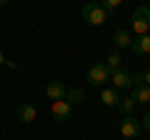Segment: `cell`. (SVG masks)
Listing matches in <instances>:
<instances>
[{
  "label": "cell",
  "instance_id": "1",
  "mask_svg": "<svg viewBox=\"0 0 150 140\" xmlns=\"http://www.w3.org/2000/svg\"><path fill=\"white\" fill-rule=\"evenodd\" d=\"M83 20H85L88 25L100 28V25H105V23L110 20V13H108L100 3H85V5H83Z\"/></svg>",
  "mask_w": 150,
  "mask_h": 140
},
{
  "label": "cell",
  "instance_id": "2",
  "mask_svg": "<svg viewBox=\"0 0 150 140\" xmlns=\"http://www.w3.org/2000/svg\"><path fill=\"white\" fill-rule=\"evenodd\" d=\"M130 28H133L135 38H138V35H148V30H150V8L148 5L135 8L133 18H130Z\"/></svg>",
  "mask_w": 150,
  "mask_h": 140
},
{
  "label": "cell",
  "instance_id": "3",
  "mask_svg": "<svg viewBox=\"0 0 150 140\" xmlns=\"http://www.w3.org/2000/svg\"><path fill=\"white\" fill-rule=\"evenodd\" d=\"M110 75H112V70L108 68L105 63H95L90 70H88V83H90L93 88H103L108 80H110Z\"/></svg>",
  "mask_w": 150,
  "mask_h": 140
},
{
  "label": "cell",
  "instance_id": "4",
  "mask_svg": "<svg viewBox=\"0 0 150 140\" xmlns=\"http://www.w3.org/2000/svg\"><path fill=\"white\" fill-rule=\"evenodd\" d=\"M110 80H112V88H115V90H128V88L133 90V85H135V80H133V73H128V70H123V68L112 70Z\"/></svg>",
  "mask_w": 150,
  "mask_h": 140
},
{
  "label": "cell",
  "instance_id": "5",
  "mask_svg": "<svg viewBox=\"0 0 150 140\" xmlns=\"http://www.w3.org/2000/svg\"><path fill=\"white\" fill-rule=\"evenodd\" d=\"M50 113H53V118L58 120V123H68V120L73 118V105H70L68 100H53Z\"/></svg>",
  "mask_w": 150,
  "mask_h": 140
},
{
  "label": "cell",
  "instance_id": "6",
  "mask_svg": "<svg viewBox=\"0 0 150 140\" xmlns=\"http://www.w3.org/2000/svg\"><path fill=\"white\" fill-rule=\"evenodd\" d=\"M140 130H143L140 120H135L133 115H123V120H120V135L123 138H138Z\"/></svg>",
  "mask_w": 150,
  "mask_h": 140
},
{
  "label": "cell",
  "instance_id": "7",
  "mask_svg": "<svg viewBox=\"0 0 150 140\" xmlns=\"http://www.w3.org/2000/svg\"><path fill=\"white\" fill-rule=\"evenodd\" d=\"M65 93H68V88L60 80H50L48 85H45V95H48L50 100H65Z\"/></svg>",
  "mask_w": 150,
  "mask_h": 140
},
{
  "label": "cell",
  "instance_id": "8",
  "mask_svg": "<svg viewBox=\"0 0 150 140\" xmlns=\"http://www.w3.org/2000/svg\"><path fill=\"white\" fill-rule=\"evenodd\" d=\"M130 50L135 55H150V35H138L130 43Z\"/></svg>",
  "mask_w": 150,
  "mask_h": 140
},
{
  "label": "cell",
  "instance_id": "9",
  "mask_svg": "<svg viewBox=\"0 0 150 140\" xmlns=\"http://www.w3.org/2000/svg\"><path fill=\"white\" fill-rule=\"evenodd\" d=\"M35 115H38V108L33 103H23L20 108H18V120H20V123H33Z\"/></svg>",
  "mask_w": 150,
  "mask_h": 140
},
{
  "label": "cell",
  "instance_id": "10",
  "mask_svg": "<svg viewBox=\"0 0 150 140\" xmlns=\"http://www.w3.org/2000/svg\"><path fill=\"white\" fill-rule=\"evenodd\" d=\"M133 98L135 103H150V88L145 85V83H135L133 85Z\"/></svg>",
  "mask_w": 150,
  "mask_h": 140
},
{
  "label": "cell",
  "instance_id": "11",
  "mask_svg": "<svg viewBox=\"0 0 150 140\" xmlns=\"http://www.w3.org/2000/svg\"><path fill=\"white\" fill-rule=\"evenodd\" d=\"M100 100L105 103L108 108H115L120 103V93L115 90V88H103V93H100Z\"/></svg>",
  "mask_w": 150,
  "mask_h": 140
},
{
  "label": "cell",
  "instance_id": "12",
  "mask_svg": "<svg viewBox=\"0 0 150 140\" xmlns=\"http://www.w3.org/2000/svg\"><path fill=\"white\" fill-rule=\"evenodd\" d=\"M112 40H115V48H130V43H133V35H130V30H115Z\"/></svg>",
  "mask_w": 150,
  "mask_h": 140
},
{
  "label": "cell",
  "instance_id": "13",
  "mask_svg": "<svg viewBox=\"0 0 150 140\" xmlns=\"http://www.w3.org/2000/svg\"><path fill=\"white\" fill-rule=\"evenodd\" d=\"M65 100H68L70 105H80V103L85 100V93H83V88H68V93H65Z\"/></svg>",
  "mask_w": 150,
  "mask_h": 140
},
{
  "label": "cell",
  "instance_id": "14",
  "mask_svg": "<svg viewBox=\"0 0 150 140\" xmlns=\"http://www.w3.org/2000/svg\"><path fill=\"white\" fill-rule=\"evenodd\" d=\"M135 105H138V103H135L133 98H120V103H118V108H120V113H123V115H130Z\"/></svg>",
  "mask_w": 150,
  "mask_h": 140
},
{
  "label": "cell",
  "instance_id": "15",
  "mask_svg": "<svg viewBox=\"0 0 150 140\" xmlns=\"http://www.w3.org/2000/svg\"><path fill=\"white\" fill-rule=\"evenodd\" d=\"M108 68L110 70H118L120 68V55H118V50H110V53H108Z\"/></svg>",
  "mask_w": 150,
  "mask_h": 140
},
{
  "label": "cell",
  "instance_id": "16",
  "mask_svg": "<svg viewBox=\"0 0 150 140\" xmlns=\"http://www.w3.org/2000/svg\"><path fill=\"white\" fill-rule=\"evenodd\" d=\"M100 5L105 8L108 13H115V10H118L120 5H123V0H100Z\"/></svg>",
  "mask_w": 150,
  "mask_h": 140
},
{
  "label": "cell",
  "instance_id": "17",
  "mask_svg": "<svg viewBox=\"0 0 150 140\" xmlns=\"http://www.w3.org/2000/svg\"><path fill=\"white\" fill-rule=\"evenodd\" d=\"M140 125H143V130H148V133H150V110H148V113L143 115V120H140Z\"/></svg>",
  "mask_w": 150,
  "mask_h": 140
},
{
  "label": "cell",
  "instance_id": "18",
  "mask_svg": "<svg viewBox=\"0 0 150 140\" xmlns=\"http://www.w3.org/2000/svg\"><path fill=\"white\" fill-rule=\"evenodd\" d=\"M143 83H145V85L150 88V68H148V70H145V73H143Z\"/></svg>",
  "mask_w": 150,
  "mask_h": 140
},
{
  "label": "cell",
  "instance_id": "19",
  "mask_svg": "<svg viewBox=\"0 0 150 140\" xmlns=\"http://www.w3.org/2000/svg\"><path fill=\"white\" fill-rule=\"evenodd\" d=\"M0 5H8V0H0Z\"/></svg>",
  "mask_w": 150,
  "mask_h": 140
},
{
  "label": "cell",
  "instance_id": "20",
  "mask_svg": "<svg viewBox=\"0 0 150 140\" xmlns=\"http://www.w3.org/2000/svg\"><path fill=\"white\" fill-rule=\"evenodd\" d=\"M148 35H150V30H148Z\"/></svg>",
  "mask_w": 150,
  "mask_h": 140
}]
</instances>
